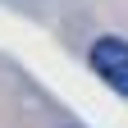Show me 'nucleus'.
<instances>
[{"mask_svg":"<svg viewBox=\"0 0 128 128\" xmlns=\"http://www.w3.org/2000/svg\"><path fill=\"white\" fill-rule=\"evenodd\" d=\"M92 69L101 82H110L119 96H128V41L119 37H101V41H92Z\"/></svg>","mask_w":128,"mask_h":128,"instance_id":"1","label":"nucleus"}]
</instances>
